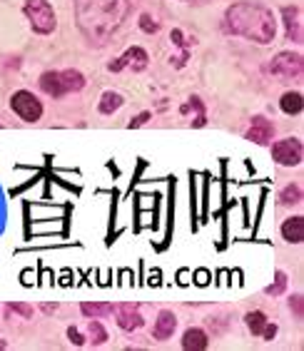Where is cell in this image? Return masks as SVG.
<instances>
[{
    "mask_svg": "<svg viewBox=\"0 0 304 351\" xmlns=\"http://www.w3.org/2000/svg\"><path fill=\"white\" fill-rule=\"evenodd\" d=\"M130 13V0H75V21L90 45H105Z\"/></svg>",
    "mask_w": 304,
    "mask_h": 351,
    "instance_id": "1",
    "label": "cell"
},
{
    "mask_svg": "<svg viewBox=\"0 0 304 351\" xmlns=\"http://www.w3.org/2000/svg\"><path fill=\"white\" fill-rule=\"evenodd\" d=\"M224 30L257 45H270L277 38V18L262 3L239 0L224 10Z\"/></svg>",
    "mask_w": 304,
    "mask_h": 351,
    "instance_id": "2",
    "label": "cell"
},
{
    "mask_svg": "<svg viewBox=\"0 0 304 351\" xmlns=\"http://www.w3.org/2000/svg\"><path fill=\"white\" fill-rule=\"evenodd\" d=\"M23 13L33 27V33L50 35L58 27V18L50 5V0H23Z\"/></svg>",
    "mask_w": 304,
    "mask_h": 351,
    "instance_id": "3",
    "label": "cell"
},
{
    "mask_svg": "<svg viewBox=\"0 0 304 351\" xmlns=\"http://www.w3.org/2000/svg\"><path fill=\"white\" fill-rule=\"evenodd\" d=\"M272 145V160L279 165V167H297L302 165L304 147L299 137H284V140L270 142Z\"/></svg>",
    "mask_w": 304,
    "mask_h": 351,
    "instance_id": "4",
    "label": "cell"
},
{
    "mask_svg": "<svg viewBox=\"0 0 304 351\" xmlns=\"http://www.w3.org/2000/svg\"><path fill=\"white\" fill-rule=\"evenodd\" d=\"M10 110L23 122H38L43 117V102L30 90H15L10 95Z\"/></svg>",
    "mask_w": 304,
    "mask_h": 351,
    "instance_id": "5",
    "label": "cell"
},
{
    "mask_svg": "<svg viewBox=\"0 0 304 351\" xmlns=\"http://www.w3.org/2000/svg\"><path fill=\"white\" fill-rule=\"evenodd\" d=\"M272 75L277 77H299L304 70V58L302 53H292V50H282L272 58V62L267 65Z\"/></svg>",
    "mask_w": 304,
    "mask_h": 351,
    "instance_id": "6",
    "label": "cell"
},
{
    "mask_svg": "<svg viewBox=\"0 0 304 351\" xmlns=\"http://www.w3.org/2000/svg\"><path fill=\"white\" fill-rule=\"evenodd\" d=\"M148 62H150L148 50H145V47H140V45H132V47H128L120 58L110 60L108 70H110V73H122L125 68H132V73H142V70L148 68Z\"/></svg>",
    "mask_w": 304,
    "mask_h": 351,
    "instance_id": "7",
    "label": "cell"
},
{
    "mask_svg": "<svg viewBox=\"0 0 304 351\" xmlns=\"http://www.w3.org/2000/svg\"><path fill=\"white\" fill-rule=\"evenodd\" d=\"M282 23H284V35L290 43H304V33H302V8L299 5H284L282 8Z\"/></svg>",
    "mask_w": 304,
    "mask_h": 351,
    "instance_id": "8",
    "label": "cell"
},
{
    "mask_svg": "<svg viewBox=\"0 0 304 351\" xmlns=\"http://www.w3.org/2000/svg\"><path fill=\"white\" fill-rule=\"evenodd\" d=\"M113 311H115L117 326H120L122 331H128V334H132V331H137L145 324V319H142L137 304H117V306H113Z\"/></svg>",
    "mask_w": 304,
    "mask_h": 351,
    "instance_id": "9",
    "label": "cell"
},
{
    "mask_svg": "<svg viewBox=\"0 0 304 351\" xmlns=\"http://www.w3.org/2000/svg\"><path fill=\"white\" fill-rule=\"evenodd\" d=\"M244 137L250 142H255V145H270V142L274 140V125L264 115H255L250 120V130H247Z\"/></svg>",
    "mask_w": 304,
    "mask_h": 351,
    "instance_id": "10",
    "label": "cell"
},
{
    "mask_svg": "<svg viewBox=\"0 0 304 351\" xmlns=\"http://www.w3.org/2000/svg\"><path fill=\"white\" fill-rule=\"evenodd\" d=\"M175 329H177V317L169 309H163L160 314H157L155 326H152V339H157V341H167V339L175 334Z\"/></svg>",
    "mask_w": 304,
    "mask_h": 351,
    "instance_id": "11",
    "label": "cell"
},
{
    "mask_svg": "<svg viewBox=\"0 0 304 351\" xmlns=\"http://www.w3.org/2000/svg\"><path fill=\"white\" fill-rule=\"evenodd\" d=\"M58 75H60V90H62V97L65 95H73V93H80L82 88H85V75L80 73V70L75 68H68V70H58Z\"/></svg>",
    "mask_w": 304,
    "mask_h": 351,
    "instance_id": "12",
    "label": "cell"
},
{
    "mask_svg": "<svg viewBox=\"0 0 304 351\" xmlns=\"http://www.w3.org/2000/svg\"><path fill=\"white\" fill-rule=\"evenodd\" d=\"M282 239L290 244H302L304 242V217L302 215H294L290 219H284L282 222Z\"/></svg>",
    "mask_w": 304,
    "mask_h": 351,
    "instance_id": "13",
    "label": "cell"
},
{
    "mask_svg": "<svg viewBox=\"0 0 304 351\" xmlns=\"http://www.w3.org/2000/svg\"><path fill=\"white\" fill-rule=\"evenodd\" d=\"M210 346V337H207V331L200 329V326H192L183 334V349L187 351H204Z\"/></svg>",
    "mask_w": 304,
    "mask_h": 351,
    "instance_id": "14",
    "label": "cell"
},
{
    "mask_svg": "<svg viewBox=\"0 0 304 351\" xmlns=\"http://www.w3.org/2000/svg\"><path fill=\"white\" fill-rule=\"evenodd\" d=\"M38 82H40V90L47 95V97H53V100H60V97H62L60 75H58V70H45Z\"/></svg>",
    "mask_w": 304,
    "mask_h": 351,
    "instance_id": "15",
    "label": "cell"
},
{
    "mask_svg": "<svg viewBox=\"0 0 304 351\" xmlns=\"http://www.w3.org/2000/svg\"><path fill=\"white\" fill-rule=\"evenodd\" d=\"M125 105V97H122L120 93H115V90H105V93L100 95V102H97V112L100 115H113V112H117V110Z\"/></svg>",
    "mask_w": 304,
    "mask_h": 351,
    "instance_id": "16",
    "label": "cell"
},
{
    "mask_svg": "<svg viewBox=\"0 0 304 351\" xmlns=\"http://www.w3.org/2000/svg\"><path fill=\"white\" fill-rule=\"evenodd\" d=\"M279 110H282L284 115H299L304 110V97L299 90H290V93H284L279 97Z\"/></svg>",
    "mask_w": 304,
    "mask_h": 351,
    "instance_id": "17",
    "label": "cell"
},
{
    "mask_svg": "<svg viewBox=\"0 0 304 351\" xmlns=\"http://www.w3.org/2000/svg\"><path fill=\"white\" fill-rule=\"evenodd\" d=\"M189 110H195V112H197V117L192 120V128H204V125H207V112H204V102L200 100L197 95H192V97H189L187 105H183V108H180V112H183V115H187Z\"/></svg>",
    "mask_w": 304,
    "mask_h": 351,
    "instance_id": "18",
    "label": "cell"
},
{
    "mask_svg": "<svg viewBox=\"0 0 304 351\" xmlns=\"http://www.w3.org/2000/svg\"><path fill=\"white\" fill-rule=\"evenodd\" d=\"M80 311L88 319H102L108 317V314H113V304H108V302H82Z\"/></svg>",
    "mask_w": 304,
    "mask_h": 351,
    "instance_id": "19",
    "label": "cell"
},
{
    "mask_svg": "<svg viewBox=\"0 0 304 351\" xmlns=\"http://www.w3.org/2000/svg\"><path fill=\"white\" fill-rule=\"evenodd\" d=\"M279 204H284V207H292V204H299L302 202V184L299 182H292L287 184V187L282 189L277 195Z\"/></svg>",
    "mask_w": 304,
    "mask_h": 351,
    "instance_id": "20",
    "label": "cell"
},
{
    "mask_svg": "<svg viewBox=\"0 0 304 351\" xmlns=\"http://www.w3.org/2000/svg\"><path fill=\"white\" fill-rule=\"evenodd\" d=\"M88 339L93 346H100L108 341V329L100 324V319H90L88 322Z\"/></svg>",
    "mask_w": 304,
    "mask_h": 351,
    "instance_id": "21",
    "label": "cell"
},
{
    "mask_svg": "<svg viewBox=\"0 0 304 351\" xmlns=\"http://www.w3.org/2000/svg\"><path fill=\"white\" fill-rule=\"evenodd\" d=\"M244 324H247V329H250L255 337H259L262 329L267 326V314H264V311H250V314L244 317Z\"/></svg>",
    "mask_w": 304,
    "mask_h": 351,
    "instance_id": "22",
    "label": "cell"
},
{
    "mask_svg": "<svg viewBox=\"0 0 304 351\" xmlns=\"http://www.w3.org/2000/svg\"><path fill=\"white\" fill-rule=\"evenodd\" d=\"M284 289H287V274H284L282 269H277V271H274V282H272L264 291H267L270 297H279Z\"/></svg>",
    "mask_w": 304,
    "mask_h": 351,
    "instance_id": "23",
    "label": "cell"
},
{
    "mask_svg": "<svg viewBox=\"0 0 304 351\" xmlns=\"http://www.w3.org/2000/svg\"><path fill=\"white\" fill-rule=\"evenodd\" d=\"M137 25H140L142 33H148V35H155L157 30H160V23H157L150 13H142L140 21H137Z\"/></svg>",
    "mask_w": 304,
    "mask_h": 351,
    "instance_id": "24",
    "label": "cell"
},
{
    "mask_svg": "<svg viewBox=\"0 0 304 351\" xmlns=\"http://www.w3.org/2000/svg\"><path fill=\"white\" fill-rule=\"evenodd\" d=\"M8 311H15V314H21L23 319H33L35 309L30 304H23V302H10L8 304Z\"/></svg>",
    "mask_w": 304,
    "mask_h": 351,
    "instance_id": "25",
    "label": "cell"
},
{
    "mask_svg": "<svg viewBox=\"0 0 304 351\" xmlns=\"http://www.w3.org/2000/svg\"><path fill=\"white\" fill-rule=\"evenodd\" d=\"M169 40H172V45L183 47V50H189V43L185 40V33L180 30V27H175V30L169 33Z\"/></svg>",
    "mask_w": 304,
    "mask_h": 351,
    "instance_id": "26",
    "label": "cell"
},
{
    "mask_svg": "<svg viewBox=\"0 0 304 351\" xmlns=\"http://www.w3.org/2000/svg\"><path fill=\"white\" fill-rule=\"evenodd\" d=\"M290 309L294 311L299 319L304 317V299H302V294H294V297L290 299Z\"/></svg>",
    "mask_w": 304,
    "mask_h": 351,
    "instance_id": "27",
    "label": "cell"
},
{
    "mask_svg": "<svg viewBox=\"0 0 304 351\" xmlns=\"http://www.w3.org/2000/svg\"><path fill=\"white\" fill-rule=\"evenodd\" d=\"M150 117H152V112H148V110H145V112H140V115L137 117H132V120L128 122V128L130 130H137V128H142V125H148V120Z\"/></svg>",
    "mask_w": 304,
    "mask_h": 351,
    "instance_id": "28",
    "label": "cell"
},
{
    "mask_svg": "<svg viewBox=\"0 0 304 351\" xmlns=\"http://www.w3.org/2000/svg\"><path fill=\"white\" fill-rule=\"evenodd\" d=\"M68 339L73 341L75 346H85V341H88V339L80 334V329H78V326H70V329H68Z\"/></svg>",
    "mask_w": 304,
    "mask_h": 351,
    "instance_id": "29",
    "label": "cell"
},
{
    "mask_svg": "<svg viewBox=\"0 0 304 351\" xmlns=\"http://www.w3.org/2000/svg\"><path fill=\"white\" fill-rule=\"evenodd\" d=\"M259 337H262L264 341H272V339L277 337V324H270V322H267V326L262 329V334H259Z\"/></svg>",
    "mask_w": 304,
    "mask_h": 351,
    "instance_id": "30",
    "label": "cell"
},
{
    "mask_svg": "<svg viewBox=\"0 0 304 351\" xmlns=\"http://www.w3.org/2000/svg\"><path fill=\"white\" fill-rule=\"evenodd\" d=\"M187 55H189V50H183L180 55H175L172 60H175V68H185V62H187Z\"/></svg>",
    "mask_w": 304,
    "mask_h": 351,
    "instance_id": "31",
    "label": "cell"
},
{
    "mask_svg": "<svg viewBox=\"0 0 304 351\" xmlns=\"http://www.w3.org/2000/svg\"><path fill=\"white\" fill-rule=\"evenodd\" d=\"M40 309L45 311V314H55V309H58V304H43Z\"/></svg>",
    "mask_w": 304,
    "mask_h": 351,
    "instance_id": "32",
    "label": "cell"
},
{
    "mask_svg": "<svg viewBox=\"0 0 304 351\" xmlns=\"http://www.w3.org/2000/svg\"><path fill=\"white\" fill-rule=\"evenodd\" d=\"M0 349H8V344H5V341H0Z\"/></svg>",
    "mask_w": 304,
    "mask_h": 351,
    "instance_id": "33",
    "label": "cell"
},
{
    "mask_svg": "<svg viewBox=\"0 0 304 351\" xmlns=\"http://www.w3.org/2000/svg\"><path fill=\"white\" fill-rule=\"evenodd\" d=\"M183 3H185V0H183Z\"/></svg>",
    "mask_w": 304,
    "mask_h": 351,
    "instance_id": "34",
    "label": "cell"
}]
</instances>
